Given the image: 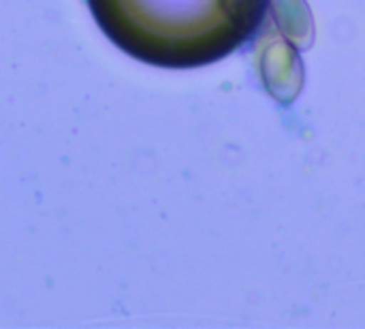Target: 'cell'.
Here are the masks:
<instances>
[{
  "label": "cell",
  "instance_id": "6da1fadb",
  "mask_svg": "<svg viewBox=\"0 0 365 329\" xmlns=\"http://www.w3.org/2000/svg\"><path fill=\"white\" fill-rule=\"evenodd\" d=\"M272 0H88L105 36L135 60L199 69L235 54L261 30Z\"/></svg>",
  "mask_w": 365,
  "mask_h": 329
}]
</instances>
